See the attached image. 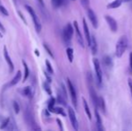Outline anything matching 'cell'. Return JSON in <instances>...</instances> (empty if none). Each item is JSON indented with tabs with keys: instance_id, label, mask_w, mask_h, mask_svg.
Here are the masks:
<instances>
[{
	"instance_id": "8fae6325",
	"label": "cell",
	"mask_w": 132,
	"mask_h": 131,
	"mask_svg": "<svg viewBox=\"0 0 132 131\" xmlns=\"http://www.w3.org/2000/svg\"><path fill=\"white\" fill-rule=\"evenodd\" d=\"M21 78H22V72L20 71V70H18V71L16 72L15 75L14 76V78H13L12 80H11L10 82H9L8 84L5 86V87H6L5 89H7V88H9V87H12V86L17 84L18 83L21 81Z\"/></svg>"
},
{
	"instance_id": "277c9868",
	"label": "cell",
	"mask_w": 132,
	"mask_h": 131,
	"mask_svg": "<svg viewBox=\"0 0 132 131\" xmlns=\"http://www.w3.org/2000/svg\"><path fill=\"white\" fill-rule=\"evenodd\" d=\"M74 30L75 28L72 26L71 23H68L65 26L64 30H63V40L66 43H69L71 41V39L74 34Z\"/></svg>"
},
{
	"instance_id": "b9f144b4",
	"label": "cell",
	"mask_w": 132,
	"mask_h": 131,
	"mask_svg": "<svg viewBox=\"0 0 132 131\" xmlns=\"http://www.w3.org/2000/svg\"><path fill=\"white\" fill-rule=\"evenodd\" d=\"M131 1V0H123V2H129Z\"/></svg>"
},
{
	"instance_id": "6da1fadb",
	"label": "cell",
	"mask_w": 132,
	"mask_h": 131,
	"mask_svg": "<svg viewBox=\"0 0 132 131\" xmlns=\"http://www.w3.org/2000/svg\"><path fill=\"white\" fill-rule=\"evenodd\" d=\"M24 119H25V122L27 123L28 126L30 127V128H31V130L40 129V128L36 124V122H35L32 110H31V107H29V106H27L24 110Z\"/></svg>"
},
{
	"instance_id": "60d3db41",
	"label": "cell",
	"mask_w": 132,
	"mask_h": 131,
	"mask_svg": "<svg viewBox=\"0 0 132 131\" xmlns=\"http://www.w3.org/2000/svg\"><path fill=\"white\" fill-rule=\"evenodd\" d=\"M34 52H35V54H36V55H37V56H38V57L40 56V53H39V50H38V49H35V50H34Z\"/></svg>"
},
{
	"instance_id": "484cf974",
	"label": "cell",
	"mask_w": 132,
	"mask_h": 131,
	"mask_svg": "<svg viewBox=\"0 0 132 131\" xmlns=\"http://www.w3.org/2000/svg\"><path fill=\"white\" fill-rule=\"evenodd\" d=\"M57 101L59 103H60V104L62 105H67L66 103V97H65V95H63V93L61 94V93H59V95H57Z\"/></svg>"
},
{
	"instance_id": "3957f363",
	"label": "cell",
	"mask_w": 132,
	"mask_h": 131,
	"mask_svg": "<svg viewBox=\"0 0 132 131\" xmlns=\"http://www.w3.org/2000/svg\"><path fill=\"white\" fill-rule=\"evenodd\" d=\"M24 7L27 10V12L29 13V14L31 15V20H32V22H33V24H34V27H35V29H36V32H40V31H42V23H40V19H39V17L37 16L36 12H35L34 9L29 5H25Z\"/></svg>"
},
{
	"instance_id": "e575fe53",
	"label": "cell",
	"mask_w": 132,
	"mask_h": 131,
	"mask_svg": "<svg viewBox=\"0 0 132 131\" xmlns=\"http://www.w3.org/2000/svg\"><path fill=\"white\" fill-rule=\"evenodd\" d=\"M128 84H129V91H130V93H131V98H132V80H131L130 78H129V80H128Z\"/></svg>"
},
{
	"instance_id": "d6a6232c",
	"label": "cell",
	"mask_w": 132,
	"mask_h": 131,
	"mask_svg": "<svg viewBox=\"0 0 132 131\" xmlns=\"http://www.w3.org/2000/svg\"><path fill=\"white\" fill-rule=\"evenodd\" d=\"M6 129H8V130H16L17 129V127H16V125H15V122L14 121H13V122H10L9 123V125L7 126V128H6Z\"/></svg>"
},
{
	"instance_id": "7bdbcfd3",
	"label": "cell",
	"mask_w": 132,
	"mask_h": 131,
	"mask_svg": "<svg viewBox=\"0 0 132 131\" xmlns=\"http://www.w3.org/2000/svg\"><path fill=\"white\" fill-rule=\"evenodd\" d=\"M2 37H3V34H2V33L0 32V38H2Z\"/></svg>"
},
{
	"instance_id": "e0dca14e",
	"label": "cell",
	"mask_w": 132,
	"mask_h": 131,
	"mask_svg": "<svg viewBox=\"0 0 132 131\" xmlns=\"http://www.w3.org/2000/svg\"><path fill=\"white\" fill-rule=\"evenodd\" d=\"M122 2H123V0H114V1H112L111 3L108 4L107 8L108 9H114V8H117V7H120V5H121Z\"/></svg>"
},
{
	"instance_id": "4316f807",
	"label": "cell",
	"mask_w": 132,
	"mask_h": 131,
	"mask_svg": "<svg viewBox=\"0 0 132 131\" xmlns=\"http://www.w3.org/2000/svg\"><path fill=\"white\" fill-rule=\"evenodd\" d=\"M45 65H46V69H47L48 73H49V74H53L54 73V70H53L52 66H51V62H50L48 59L45 60Z\"/></svg>"
},
{
	"instance_id": "5bb4252c",
	"label": "cell",
	"mask_w": 132,
	"mask_h": 131,
	"mask_svg": "<svg viewBox=\"0 0 132 131\" xmlns=\"http://www.w3.org/2000/svg\"><path fill=\"white\" fill-rule=\"evenodd\" d=\"M94 113H95V118H96V124H97V128L98 130L102 131L103 130V124H102V119H101V117H100V114H99V111H98V108H94Z\"/></svg>"
},
{
	"instance_id": "ffe728a7",
	"label": "cell",
	"mask_w": 132,
	"mask_h": 131,
	"mask_svg": "<svg viewBox=\"0 0 132 131\" xmlns=\"http://www.w3.org/2000/svg\"><path fill=\"white\" fill-rule=\"evenodd\" d=\"M22 93H23V95H24V96H26L30 99L32 97V91H31V88L30 86L23 88V91H22Z\"/></svg>"
},
{
	"instance_id": "44dd1931",
	"label": "cell",
	"mask_w": 132,
	"mask_h": 131,
	"mask_svg": "<svg viewBox=\"0 0 132 131\" xmlns=\"http://www.w3.org/2000/svg\"><path fill=\"white\" fill-rule=\"evenodd\" d=\"M67 52V56H68V61L70 62V63H72L73 62V59H74V50L72 48L68 47V49H67L66 50Z\"/></svg>"
},
{
	"instance_id": "d6986e66",
	"label": "cell",
	"mask_w": 132,
	"mask_h": 131,
	"mask_svg": "<svg viewBox=\"0 0 132 131\" xmlns=\"http://www.w3.org/2000/svg\"><path fill=\"white\" fill-rule=\"evenodd\" d=\"M83 104H84V109H85V113H86V115L88 116V119H92V114H91L90 109H89V106H88V103H87V101H85V98H83Z\"/></svg>"
},
{
	"instance_id": "d4e9b609",
	"label": "cell",
	"mask_w": 132,
	"mask_h": 131,
	"mask_svg": "<svg viewBox=\"0 0 132 131\" xmlns=\"http://www.w3.org/2000/svg\"><path fill=\"white\" fill-rule=\"evenodd\" d=\"M56 101H57V100L55 98H53V97H51V99L49 100V101H48V110H49V111H51V110L55 107V103Z\"/></svg>"
},
{
	"instance_id": "5b68a950",
	"label": "cell",
	"mask_w": 132,
	"mask_h": 131,
	"mask_svg": "<svg viewBox=\"0 0 132 131\" xmlns=\"http://www.w3.org/2000/svg\"><path fill=\"white\" fill-rule=\"evenodd\" d=\"M67 84H68V91L70 93V97H71V101L72 103L74 104L75 108L77 107V91H76V88L74 86V84H72V82L70 81L69 78L67 79Z\"/></svg>"
},
{
	"instance_id": "4fadbf2b",
	"label": "cell",
	"mask_w": 132,
	"mask_h": 131,
	"mask_svg": "<svg viewBox=\"0 0 132 131\" xmlns=\"http://www.w3.org/2000/svg\"><path fill=\"white\" fill-rule=\"evenodd\" d=\"M83 28H84V32H85V40H86V41H87V44L90 46L92 36L90 35V32H89L88 25H87V23H86V21H85V19H83Z\"/></svg>"
},
{
	"instance_id": "83f0119b",
	"label": "cell",
	"mask_w": 132,
	"mask_h": 131,
	"mask_svg": "<svg viewBox=\"0 0 132 131\" xmlns=\"http://www.w3.org/2000/svg\"><path fill=\"white\" fill-rule=\"evenodd\" d=\"M10 123V118H6L5 120L2 122V124L0 125V129H5V128H7V126Z\"/></svg>"
},
{
	"instance_id": "30bf717a",
	"label": "cell",
	"mask_w": 132,
	"mask_h": 131,
	"mask_svg": "<svg viewBox=\"0 0 132 131\" xmlns=\"http://www.w3.org/2000/svg\"><path fill=\"white\" fill-rule=\"evenodd\" d=\"M87 15H88V18L90 19L91 23L94 26V28H98V19L96 17L95 13L91 8H87Z\"/></svg>"
},
{
	"instance_id": "4dcf8cb0",
	"label": "cell",
	"mask_w": 132,
	"mask_h": 131,
	"mask_svg": "<svg viewBox=\"0 0 132 131\" xmlns=\"http://www.w3.org/2000/svg\"><path fill=\"white\" fill-rule=\"evenodd\" d=\"M13 109H14V112H15V114H18L20 112V106L19 104H18L17 101H13Z\"/></svg>"
},
{
	"instance_id": "7a4b0ae2",
	"label": "cell",
	"mask_w": 132,
	"mask_h": 131,
	"mask_svg": "<svg viewBox=\"0 0 132 131\" xmlns=\"http://www.w3.org/2000/svg\"><path fill=\"white\" fill-rule=\"evenodd\" d=\"M128 48V39L126 36H121L116 44V49H115V54L117 58H121L122 55L126 51Z\"/></svg>"
},
{
	"instance_id": "52a82bcc",
	"label": "cell",
	"mask_w": 132,
	"mask_h": 131,
	"mask_svg": "<svg viewBox=\"0 0 132 131\" xmlns=\"http://www.w3.org/2000/svg\"><path fill=\"white\" fill-rule=\"evenodd\" d=\"M68 117H69L70 122H71V124H72V127H73L75 130H78V121H77L75 110H74L71 107H69L68 110Z\"/></svg>"
},
{
	"instance_id": "ba28073f",
	"label": "cell",
	"mask_w": 132,
	"mask_h": 131,
	"mask_svg": "<svg viewBox=\"0 0 132 131\" xmlns=\"http://www.w3.org/2000/svg\"><path fill=\"white\" fill-rule=\"evenodd\" d=\"M105 20L108 23V25H109V27L111 30V32H116L117 30H118V23H117L116 20H115L113 17H111V15H108V14H106L105 15Z\"/></svg>"
},
{
	"instance_id": "f35d334b",
	"label": "cell",
	"mask_w": 132,
	"mask_h": 131,
	"mask_svg": "<svg viewBox=\"0 0 132 131\" xmlns=\"http://www.w3.org/2000/svg\"><path fill=\"white\" fill-rule=\"evenodd\" d=\"M0 31H1L2 32H5V27L3 26V24L1 23V22H0Z\"/></svg>"
},
{
	"instance_id": "9a60e30c",
	"label": "cell",
	"mask_w": 132,
	"mask_h": 131,
	"mask_svg": "<svg viewBox=\"0 0 132 131\" xmlns=\"http://www.w3.org/2000/svg\"><path fill=\"white\" fill-rule=\"evenodd\" d=\"M90 47H91V50H92V53L94 55H95L96 53H97L98 46H97V40H96V38H95V36H94V35H93L92 39H91Z\"/></svg>"
},
{
	"instance_id": "7c38bea8",
	"label": "cell",
	"mask_w": 132,
	"mask_h": 131,
	"mask_svg": "<svg viewBox=\"0 0 132 131\" xmlns=\"http://www.w3.org/2000/svg\"><path fill=\"white\" fill-rule=\"evenodd\" d=\"M74 28H75V31H76V33H77V41L78 43L80 44L82 48L85 47V42H84V39H83V36L81 34V32L79 30V26L77 24V22L75 21L74 22Z\"/></svg>"
},
{
	"instance_id": "f546056e",
	"label": "cell",
	"mask_w": 132,
	"mask_h": 131,
	"mask_svg": "<svg viewBox=\"0 0 132 131\" xmlns=\"http://www.w3.org/2000/svg\"><path fill=\"white\" fill-rule=\"evenodd\" d=\"M43 47H44V49H45V50L47 51L48 54H49L52 58H54V54H53L52 50L51 49V48L49 47V45H48V44H46V43H44L43 44Z\"/></svg>"
},
{
	"instance_id": "1f68e13d",
	"label": "cell",
	"mask_w": 132,
	"mask_h": 131,
	"mask_svg": "<svg viewBox=\"0 0 132 131\" xmlns=\"http://www.w3.org/2000/svg\"><path fill=\"white\" fill-rule=\"evenodd\" d=\"M0 13H1L3 15H5V16L9 15V13H8V11H7V9L5 8V6H3L2 5H0Z\"/></svg>"
},
{
	"instance_id": "8d00e7d4",
	"label": "cell",
	"mask_w": 132,
	"mask_h": 131,
	"mask_svg": "<svg viewBox=\"0 0 132 131\" xmlns=\"http://www.w3.org/2000/svg\"><path fill=\"white\" fill-rule=\"evenodd\" d=\"M37 1L39 2V4H40V6L42 7V8H45V4H44L43 0H37Z\"/></svg>"
},
{
	"instance_id": "2e32d148",
	"label": "cell",
	"mask_w": 132,
	"mask_h": 131,
	"mask_svg": "<svg viewBox=\"0 0 132 131\" xmlns=\"http://www.w3.org/2000/svg\"><path fill=\"white\" fill-rule=\"evenodd\" d=\"M22 63H23V68H24V74H23V83H25L27 81V79H28V77H29V75H30V69H29V67H28L27 63L24 61V60H23V61H22Z\"/></svg>"
},
{
	"instance_id": "cb8c5ba5",
	"label": "cell",
	"mask_w": 132,
	"mask_h": 131,
	"mask_svg": "<svg viewBox=\"0 0 132 131\" xmlns=\"http://www.w3.org/2000/svg\"><path fill=\"white\" fill-rule=\"evenodd\" d=\"M42 85H43V89L45 90L46 93H47L50 96H51V95H52V92H51V86H50V83L48 82V81H47V82H44Z\"/></svg>"
},
{
	"instance_id": "8992f818",
	"label": "cell",
	"mask_w": 132,
	"mask_h": 131,
	"mask_svg": "<svg viewBox=\"0 0 132 131\" xmlns=\"http://www.w3.org/2000/svg\"><path fill=\"white\" fill-rule=\"evenodd\" d=\"M93 62H94L96 78H97V84H99V85H101L102 81H103V71H102V68H101V64H100V61L97 58H94Z\"/></svg>"
},
{
	"instance_id": "ab89813d",
	"label": "cell",
	"mask_w": 132,
	"mask_h": 131,
	"mask_svg": "<svg viewBox=\"0 0 132 131\" xmlns=\"http://www.w3.org/2000/svg\"><path fill=\"white\" fill-rule=\"evenodd\" d=\"M18 14H19V15H20V16H21L22 20H23V22H24V23H25V24H27V23H26V21H25L24 17H23V14H22V13H20V12H19V11H18Z\"/></svg>"
},
{
	"instance_id": "ac0fdd59",
	"label": "cell",
	"mask_w": 132,
	"mask_h": 131,
	"mask_svg": "<svg viewBox=\"0 0 132 131\" xmlns=\"http://www.w3.org/2000/svg\"><path fill=\"white\" fill-rule=\"evenodd\" d=\"M98 108L101 109V110L103 113H106V104L105 101L103 97H99V101H98Z\"/></svg>"
},
{
	"instance_id": "74e56055",
	"label": "cell",
	"mask_w": 132,
	"mask_h": 131,
	"mask_svg": "<svg viewBox=\"0 0 132 131\" xmlns=\"http://www.w3.org/2000/svg\"><path fill=\"white\" fill-rule=\"evenodd\" d=\"M129 66H130V68L132 70V52L129 53Z\"/></svg>"
},
{
	"instance_id": "d590c367",
	"label": "cell",
	"mask_w": 132,
	"mask_h": 131,
	"mask_svg": "<svg viewBox=\"0 0 132 131\" xmlns=\"http://www.w3.org/2000/svg\"><path fill=\"white\" fill-rule=\"evenodd\" d=\"M57 125L59 127V129L60 130H63V126H62V122L59 119H57Z\"/></svg>"
},
{
	"instance_id": "836d02e7",
	"label": "cell",
	"mask_w": 132,
	"mask_h": 131,
	"mask_svg": "<svg viewBox=\"0 0 132 131\" xmlns=\"http://www.w3.org/2000/svg\"><path fill=\"white\" fill-rule=\"evenodd\" d=\"M81 2L82 5L85 8H88V5H89V0H80Z\"/></svg>"
},
{
	"instance_id": "f1b7e54d",
	"label": "cell",
	"mask_w": 132,
	"mask_h": 131,
	"mask_svg": "<svg viewBox=\"0 0 132 131\" xmlns=\"http://www.w3.org/2000/svg\"><path fill=\"white\" fill-rule=\"evenodd\" d=\"M64 0H51V4H52V6L54 8H57L63 4Z\"/></svg>"
},
{
	"instance_id": "7402d4cb",
	"label": "cell",
	"mask_w": 132,
	"mask_h": 131,
	"mask_svg": "<svg viewBox=\"0 0 132 131\" xmlns=\"http://www.w3.org/2000/svg\"><path fill=\"white\" fill-rule=\"evenodd\" d=\"M103 64L107 66V67H111L112 66V59L110 56H105L103 58Z\"/></svg>"
},
{
	"instance_id": "9c48e42d",
	"label": "cell",
	"mask_w": 132,
	"mask_h": 131,
	"mask_svg": "<svg viewBox=\"0 0 132 131\" xmlns=\"http://www.w3.org/2000/svg\"><path fill=\"white\" fill-rule=\"evenodd\" d=\"M4 58H5V61H6L7 65H8L9 73H12V72L14 71V63H13V60L11 59L10 56H9V53H8V51H7L6 46H4Z\"/></svg>"
},
{
	"instance_id": "603a6c76",
	"label": "cell",
	"mask_w": 132,
	"mask_h": 131,
	"mask_svg": "<svg viewBox=\"0 0 132 131\" xmlns=\"http://www.w3.org/2000/svg\"><path fill=\"white\" fill-rule=\"evenodd\" d=\"M51 112H53V113L56 114H60L62 116H66V113L64 112V110L60 107H54L52 110H51Z\"/></svg>"
},
{
	"instance_id": "ee69618b",
	"label": "cell",
	"mask_w": 132,
	"mask_h": 131,
	"mask_svg": "<svg viewBox=\"0 0 132 131\" xmlns=\"http://www.w3.org/2000/svg\"><path fill=\"white\" fill-rule=\"evenodd\" d=\"M14 4H16V0H14Z\"/></svg>"
}]
</instances>
